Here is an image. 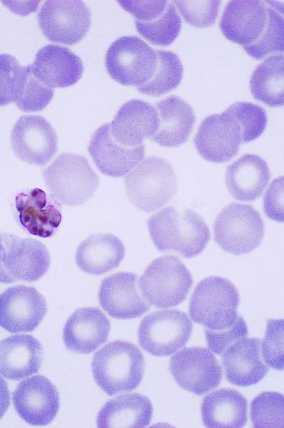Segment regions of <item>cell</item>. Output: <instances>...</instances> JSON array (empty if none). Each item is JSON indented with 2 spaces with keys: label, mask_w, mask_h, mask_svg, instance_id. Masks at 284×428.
I'll list each match as a JSON object with an SVG mask.
<instances>
[{
  "label": "cell",
  "mask_w": 284,
  "mask_h": 428,
  "mask_svg": "<svg viewBox=\"0 0 284 428\" xmlns=\"http://www.w3.org/2000/svg\"><path fill=\"white\" fill-rule=\"evenodd\" d=\"M151 238L160 252L174 251L193 258L210 239L209 229L197 213L190 209L167 206L147 220Z\"/></svg>",
  "instance_id": "obj_1"
},
{
  "label": "cell",
  "mask_w": 284,
  "mask_h": 428,
  "mask_svg": "<svg viewBox=\"0 0 284 428\" xmlns=\"http://www.w3.org/2000/svg\"><path fill=\"white\" fill-rule=\"evenodd\" d=\"M91 371L98 385L108 395L130 392L142 381L144 356L135 344L115 341L94 354Z\"/></svg>",
  "instance_id": "obj_2"
},
{
  "label": "cell",
  "mask_w": 284,
  "mask_h": 428,
  "mask_svg": "<svg viewBox=\"0 0 284 428\" xmlns=\"http://www.w3.org/2000/svg\"><path fill=\"white\" fill-rule=\"evenodd\" d=\"M125 189L135 207L150 213L163 206L176 194V173L166 159L148 157L126 176Z\"/></svg>",
  "instance_id": "obj_3"
},
{
  "label": "cell",
  "mask_w": 284,
  "mask_h": 428,
  "mask_svg": "<svg viewBox=\"0 0 284 428\" xmlns=\"http://www.w3.org/2000/svg\"><path fill=\"white\" fill-rule=\"evenodd\" d=\"M239 294L225 278L209 276L195 287L189 302L192 320L212 330L232 326L237 316Z\"/></svg>",
  "instance_id": "obj_4"
},
{
  "label": "cell",
  "mask_w": 284,
  "mask_h": 428,
  "mask_svg": "<svg viewBox=\"0 0 284 428\" xmlns=\"http://www.w3.org/2000/svg\"><path fill=\"white\" fill-rule=\"evenodd\" d=\"M45 183L61 204L75 206L87 201L95 192L99 178L86 157L63 153L43 171Z\"/></svg>",
  "instance_id": "obj_5"
},
{
  "label": "cell",
  "mask_w": 284,
  "mask_h": 428,
  "mask_svg": "<svg viewBox=\"0 0 284 428\" xmlns=\"http://www.w3.org/2000/svg\"><path fill=\"white\" fill-rule=\"evenodd\" d=\"M193 283L188 268L172 255L154 259L138 280L143 297L149 304L160 308L174 307L184 301Z\"/></svg>",
  "instance_id": "obj_6"
},
{
  "label": "cell",
  "mask_w": 284,
  "mask_h": 428,
  "mask_svg": "<svg viewBox=\"0 0 284 428\" xmlns=\"http://www.w3.org/2000/svg\"><path fill=\"white\" fill-rule=\"evenodd\" d=\"M214 231L215 241L222 250L240 255L260 245L264 236V224L252 206L232 203L217 216Z\"/></svg>",
  "instance_id": "obj_7"
},
{
  "label": "cell",
  "mask_w": 284,
  "mask_h": 428,
  "mask_svg": "<svg viewBox=\"0 0 284 428\" xmlns=\"http://www.w3.org/2000/svg\"><path fill=\"white\" fill-rule=\"evenodd\" d=\"M157 65L156 51L137 36L115 40L105 55L110 77L126 86L141 87L154 75Z\"/></svg>",
  "instance_id": "obj_8"
},
{
  "label": "cell",
  "mask_w": 284,
  "mask_h": 428,
  "mask_svg": "<svg viewBox=\"0 0 284 428\" xmlns=\"http://www.w3.org/2000/svg\"><path fill=\"white\" fill-rule=\"evenodd\" d=\"M193 324L187 315L178 310L149 313L137 331L140 346L158 357L168 356L182 348L190 339Z\"/></svg>",
  "instance_id": "obj_9"
},
{
  "label": "cell",
  "mask_w": 284,
  "mask_h": 428,
  "mask_svg": "<svg viewBox=\"0 0 284 428\" xmlns=\"http://www.w3.org/2000/svg\"><path fill=\"white\" fill-rule=\"evenodd\" d=\"M38 20L47 39L68 45L82 41L91 26L90 10L82 1H47Z\"/></svg>",
  "instance_id": "obj_10"
},
{
  "label": "cell",
  "mask_w": 284,
  "mask_h": 428,
  "mask_svg": "<svg viewBox=\"0 0 284 428\" xmlns=\"http://www.w3.org/2000/svg\"><path fill=\"white\" fill-rule=\"evenodd\" d=\"M170 373L185 390L197 395L217 387L222 379V369L210 350L202 347L185 348L172 356Z\"/></svg>",
  "instance_id": "obj_11"
},
{
  "label": "cell",
  "mask_w": 284,
  "mask_h": 428,
  "mask_svg": "<svg viewBox=\"0 0 284 428\" xmlns=\"http://www.w3.org/2000/svg\"><path fill=\"white\" fill-rule=\"evenodd\" d=\"M10 141L15 155L30 164L43 166L57 152V134L40 115L20 117L12 129Z\"/></svg>",
  "instance_id": "obj_12"
},
{
  "label": "cell",
  "mask_w": 284,
  "mask_h": 428,
  "mask_svg": "<svg viewBox=\"0 0 284 428\" xmlns=\"http://www.w3.org/2000/svg\"><path fill=\"white\" fill-rule=\"evenodd\" d=\"M47 311L45 298L33 287L18 285L0 294V326L9 332L33 331Z\"/></svg>",
  "instance_id": "obj_13"
},
{
  "label": "cell",
  "mask_w": 284,
  "mask_h": 428,
  "mask_svg": "<svg viewBox=\"0 0 284 428\" xmlns=\"http://www.w3.org/2000/svg\"><path fill=\"white\" fill-rule=\"evenodd\" d=\"M241 143L239 124L225 112L207 117L200 124L195 137L199 154L204 159L218 164L234 157Z\"/></svg>",
  "instance_id": "obj_14"
},
{
  "label": "cell",
  "mask_w": 284,
  "mask_h": 428,
  "mask_svg": "<svg viewBox=\"0 0 284 428\" xmlns=\"http://www.w3.org/2000/svg\"><path fill=\"white\" fill-rule=\"evenodd\" d=\"M268 6L261 1L235 0L227 3L220 28L229 41L244 50L255 45L267 29Z\"/></svg>",
  "instance_id": "obj_15"
},
{
  "label": "cell",
  "mask_w": 284,
  "mask_h": 428,
  "mask_svg": "<svg viewBox=\"0 0 284 428\" xmlns=\"http://www.w3.org/2000/svg\"><path fill=\"white\" fill-rule=\"evenodd\" d=\"M15 408L21 418L34 426H45L56 417L59 395L55 386L38 375L22 381L13 393Z\"/></svg>",
  "instance_id": "obj_16"
},
{
  "label": "cell",
  "mask_w": 284,
  "mask_h": 428,
  "mask_svg": "<svg viewBox=\"0 0 284 428\" xmlns=\"http://www.w3.org/2000/svg\"><path fill=\"white\" fill-rule=\"evenodd\" d=\"M88 151L98 170L114 178L128 174L144 155L142 144L129 147L118 142L111 134L109 122L99 127L93 134Z\"/></svg>",
  "instance_id": "obj_17"
},
{
  "label": "cell",
  "mask_w": 284,
  "mask_h": 428,
  "mask_svg": "<svg viewBox=\"0 0 284 428\" xmlns=\"http://www.w3.org/2000/svg\"><path fill=\"white\" fill-rule=\"evenodd\" d=\"M98 296L104 311L117 319L138 318L150 308L140 292L138 276L130 272H119L104 278Z\"/></svg>",
  "instance_id": "obj_18"
},
{
  "label": "cell",
  "mask_w": 284,
  "mask_h": 428,
  "mask_svg": "<svg viewBox=\"0 0 284 428\" xmlns=\"http://www.w3.org/2000/svg\"><path fill=\"white\" fill-rule=\"evenodd\" d=\"M33 76L49 87H67L75 84L82 76L81 59L70 49L48 44L40 48L31 65Z\"/></svg>",
  "instance_id": "obj_19"
},
{
  "label": "cell",
  "mask_w": 284,
  "mask_h": 428,
  "mask_svg": "<svg viewBox=\"0 0 284 428\" xmlns=\"http://www.w3.org/2000/svg\"><path fill=\"white\" fill-rule=\"evenodd\" d=\"M110 330V320L99 308H81L67 320L63 330V343L72 352L89 354L106 342Z\"/></svg>",
  "instance_id": "obj_20"
},
{
  "label": "cell",
  "mask_w": 284,
  "mask_h": 428,
  "mask_svg": "<svg viewBox=\"0 0 284 428\" xmlns=\"http://www.w3.org/2000/svg\"><path fill=\"white\" fill-rule=\"evenodd\" d=\"M158 127L156 108L147 101L132 99L121 106L110 123V131L120 143L136 147L154 136Z\"/></svg>",
  "instance_id": "obj_21"
},
{
  "label": "cell",
  "mask_w": 284,
  "mask_h": 428,
  "mask_svg": "<svg viewBox=\"0 0 284 428\" xmlns=\"http://www.w3.org/2000/svg\"><path fill=\"white\" fill-rule=\"evenodd\" d=\"M261 341L257 338H244L230 345L222 354L227 380L232 384L247 387L259 383L269 367L260 352Z\"/></svg>",
  "instance_id": "obj_22"
},
{
  "label": "cell",
  "mask_w": 284,
  "mask_h": 428,
  "mask_svg": "<svg viewBox=\"0 0 284 428\" xmlns=\"http://www.w3.org/2000/svg\"><path fill=\"white\" fill-rule=\"evenodd\" d=\"M271 178L267 162L255 154H245L227 167L225 183L237 200L251 201L260 197Z\"/></svg>",
  "instance_id": "obj_23"
},
{
  "label": "cell",
  "mask_w": 284,
  "mask_h": 428,
  "mask_svg": "<svg viewBox=\"0 0 284 428\" xmlns=\"http://www.w3.org/2000/svg\"><path fill=\"white\" fill-rule=\"evenodd\" d=\"M43 348L31 335L9 336L0 341V375L18 380L37 373L42 362Z\"/></svg>",
  "instance_id": "obj_24"
},
{
  "label": "cell",
  "mask_w": 284,
  "mask_h": 428,
  "mask_svg": "<svg viewBox=\"0 0 284 428\" xmlns=\"http://www.w3.org/2000/svg\"><path fill=\"white\" fill-rule=\"evenodd\" d=\"M50 257L46 247L34 238L12 236L8 248L6 271L14 283L16 280L34 282L49 269Z\"/></svg>",
  "instance_id": "obj_25"
},
{
  "label": "cell",
  "mask_w": 284,
  "mask_h": 428,
  "mask_svg": "<svg viewBox=\"0 0 284 428\" xmlns=\"http://www.w3.org/2000/svg\"><path fill=\"white\" fill-rule=\"evenodd\" d=\"M156 110L159 127L150 139L169 148L179 147L184 143L195 121L191 106L180 97L171 95L157 103Z\"/></svg>",
  "instance_id": "obj_26"
},
{
  "label": "cell",
  "mask_w": 284,
  "mask_h": 428,
  "mask_svg": "<svg viewBox=\"0 0 284 428\" xmlns=\"http://www.w3.org/2000/svg\"><path fill=\"white\" fill-rule=\"evenodd\" d=\"M124 255L125 247L119 238L99 233L88 236L80 244L75 261L82 271L98 276L118 267Z\"/></svg>",
  "instance_id": "obj_27"
},
{
  "label": "cell",
  "mask_w": 284,
  "mask_h": 428,
  "mask_svg": "<svg viewBox=\"0 0 284 428\" xmlns=\"http://www.w3.org/2000/svg\"><path fill=\"white\" fill-rule=\"evenodd\" d=\"M15 205L21 224L33 235L51 236L61 222L60 211L38 188L20 193Z\"/></svg>",
  "instance_id": "obj_28"
},
{
  "label": "cell",
  "mask_w": 284,
  "mask_h": 428,
  "mask_svg": "<svg viewBox=\"0 0 284 428\" xmlns=\"http://www.w3.org/2000/svg\"><path fill=\"white\" fill-rule=\"evenodd\" d=\"M247 401L231 389L215 390L203 399L201 413L204 425L209 428H241L248 420Z\"/></svg>",
  "instance_id": "obj_29"
},
{
  "label": "cell",
  "mask_w": 284,
  "mask_h": 428,
  "mask_svg": "<svg viewBox=\"0 0 284 428\" xmlns=\"http://www.w3.org/2000/svg\"><path fill=\"white\" fill-rule=\"evenodd\" d=\"M153 406L145 396L126 394L107 401L97 415L98 427L143 428L149 425Z\"/></svg>",
  "instance_id": "obj_30"
},
{
  "label": "cell",
  "mask_w": 284,
  "mask_h": 428,
  "mask_svg": "<svg viewBox=\"0 0 284 428\" xmlns=\"http://www.w3.org/2000/svg\"><path fill=\"white\" fill-rule=\"evenodd\" d=\"M283 55L267 58L253 71L250 90L257 100L270 107L282 106L284 102Z\"/></svg>",
  "instance_id": "obj_31"
},
{
  "label": "cell",
  "mask_w": 284,
  "mask_h": 428,
  "mask_svg": "<svg viewBox=\"0 0 284 428\" xmlns=\"http://www.w3.org/2000/svg\"><path fill=\"white\" fill-rule=\"evenodd\" d=\"M155 51L157 57L155 72L147 83L137 89L142 94L158 97L179 86L183 77V65L174 52L164 50Z\"/></svg>",
  "instance_id": "obj_32"
},
{
  "label": "cell",
  "mask_w": 284,
  "mask_h": 428,
  "mask_svg": "<svg viewBox=\"0 0 284 428\" xmlns=\"http://www.w3.org/2000/svg\"><path fill=\"white\" fill-rule=\"evenodd\" d=\"M135 27L138 33L149 43L166 47L179 36L181 20L174 5L168 2L159 17L148 22L135 20Z\"/></svg>",
  "instance_id": "obj_33"
},
{
  "label": "cell",
  "mask_w": 284,
  "mask_h": 428,
  "mask_svg": "<svg viewBox=\"0 0 284 428\" xmlns=\"http://www.w3.org/2000/svg\"><path fill=\"white\" fill-rule=\"evenodd\" d=\"M225 113L232 117L241 130L242 143L253 141L259 138L266 129L267 116L260 106L251 102H236Z\"/></svg>",
  "instance_id": "obj_34"
},
{
  "label": "cell",
  "mask_w": 284,
  "mask_h": 428,
  "mask_svg": "<svg viewBox=\"0 0 284 428\" xmlns=\"http://www.w3.org/2000/svg\"><path fill=\"white\" fill-rule=\"evenodd\" d=\"M284 398L281 393L264 392L251 404V417L254 427L283 428Z\"/></svg>",
  "instance_id": "obj_35"
},
{
  "label": "cell",
  "mask_w": 284,
  "mask_h": 428,
  "mask_svg": "<svg viewBox=\"0 0 284 428\" xmlns=\"http://www.w3.org/2000/svg\"><path fill=\"white\" fill-rule=\"evenodd\" d=\"M27 66H23L13 56L0 54V106L15 102L27 76Z\"/></svg>",
  "instance_id": "obj_36"
},
{
  "label": "cell",
  "mask_w": 284,
  "mask_h": 428,
  "mask_svg": "<svg viewBox=\"0 0 284 428\" xmlns=\"http://www.w3.org/2000/svg\"><path fill=\"white\" fill-rule=\"evenodd\" d=\"M283 17L273 8L268 6V22L267 29L260 40L245 51L252 57L261 59L271 54L283 52Z\"/></svg>",
  "instance_id": "obj_37"
},
{
  "label": "cell",
  "mask_w": 284,
  "mask_h": 428,
  "mask_svg": "<svg viewBox=\"0 0 284 428\" xmlns=\"http://www.w3.org/2000/svg\"><path fill=\"white\" fill-rule=\"evenodd\" d=\"M53 94V89L41 83L33 76L31 65H28L23 89L15 103L24 112L39 111L50 102Z\"/></svg>",
  "instance_id": "obj_38"
},
{
  "label": "cell",
  "mask_w": 284,
  "mask_h": 428,
  "mask_svg": "<svg viewBox=\"0 0 284 428\" xmlns=\"http://www.w3.org/2000/svg\"><path fill=\"white\" fill-rule=\"evenodd\" d=\"M283 320H268L265 336L260 348L264 362L274 369L283 371Z\"/></svg>",
  "instance_id": "obj_39"
},
{
  "label": "cell",
  "mask_w": 284,
  "mask_h": 428,
  "mask_svg": "<svg viewBox=\"0 0 284 428\" xmlns=\"http://www.w3.org/2000/svg\"><path fill=\"white\" fill-rule=\"evenodd\" d=\"M184 20L199 28L212 26L217 18L220 1H174Z\"/></svg>",
  "instance_id": "obj_40"
},
{
  "label": "cell",
  "mask_w": 284,
  "mask_h": 428,
  "mask_svg": "<svg viewBox=\"0 0 284 428\" xmlns=\"http://www.w3.org/2000/svg\"><path fill=\"white\" fill-rule=\"evenodd\" d=\"M209 348L212 352L221 355L235 341L248 335V328L241 316H237L234 323L227 329L212 330L204 329Z\"/></svg>",
  "instance_id": "obj_41"
},
{
  "label": "cell",
  "mask_w": 284,
  "mask_h": 428,
  "mask_svg": "<svg viewBox=\"0 0 284 428\" xmlns=\"http://www.w3.org/2000/svg\"><path fill=\"white\" fill-rule=\"evenodd\" d=\"M119 4L135 17V20L148 22L159 17L165 10L167 1H118Z\"/></svg>",
  "instance_id": "obj_42"
},
{
  "label": "cell",
  "mask_w": 284,
  "mask_h": 428,
  "mask_svg": "<svg viewBox=\"0 0 284 428\" xmlns=\"http://www.w3.org/2000/svg\"><path fill=\"white\" fill-rule=\"evenodd\" d=\"M266 215L275 221L283 222V176L271 183L264 197Z\"/></svg>",
  "instance_id": "obj_43"
},
{
  "label": "cell",
  "mask_w": 284,
  "mask_h": 428,
  "mask_svg": "<svg viewBox=\"0 0 284 428\" xmlns=\"http://www.w3.org/2000/svg\"><path fill=\"white\" fill-rule=\"evenodd\" d=\"M12 236L8 233H0V283H13L5 269L8 248Z\"/></svg>",
  "instance_id": "obj_44"
},
{
  "label": "cell",
  "mask_w": 284,
  "mask_h": 428,
  "mask_svg": "<svg viewBox=\"0 0 284 428\" xmlns=\"http://www.w3.org/2000/svg\"><path fill=\"white\" fill-rule=\"evenodd\" d=\"M10 401V397L8 384L6 380L0 376V420L7 411Z\"/></svg>",
  "instance_id": "obj_45"
}]
</instances>
